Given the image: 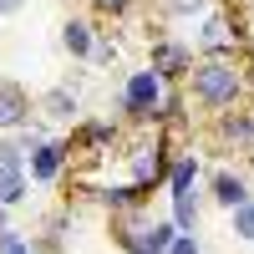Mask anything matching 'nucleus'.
<instances>
[{"label": "nucleus", "mask_w": 254, "mask_h": 254, "mask_svg": "<svg viewBox=\"0 0 254 254\" xmlns=\"http://www.w3.org/2000/svg\"><path fill=\"white\" fill-rule=\"evenodd\" d=\"M188 102H198L203 112H229V107H244L249 97V66L239 56H198L183 76Z\"/></svg>", "instance_id": "obj_1"}, {"label": "nucleus", "mask_w": 254, "mask_h": 254, "mask_svg": "<svg viewBox=\"0 0 254 254\" xmlns=\"http://www.w3.org/2000/svg\"><path fill=\"white\" fill-rule=\"evenodd\" d=\"M163 97H168V81L153 66H137V71H127L122 87H117V117L137 122V127H153L163 117Z\"/></svg>", "instance_id": "obj_2"}, {"label": "nucleus", "mask_w": 254, "mask_h": 254, "mask_svg": "<svg viewBox=\"0 0 254 254\" xmlns=\"http://www.w3.org/2000/svg\"><path fill=\"white\" fill-rule=\"evenodd\" d=\"M239 46H244V31L224 5L198 15V31H193V51L198 56H239Z\"/></svg>", "instance_id": "obj_3"}, {"label": "nucleus", "mask_w": 254, "mask_h": 254, "mask_svg": "<svg viewBox=\"0 0 254 254\" xmlns=\"http://www.w3.org/2000/svg\"><path fill=\"white\" fill-rule=\"evenodd\" d=\"M198 61V51H193V41H178V36H168V31H158V36H147V66H153L168 87H178V81L188 76V66Z\"/></svg>", "instance_id": "obj_4"}, {"label": "nucleus", "mask_w": 254, "mask_h": 254, "mask_svg": "<svg viewBox=\"0 0 254 254\" xmlns=\"http://www.w3.org/2000/svg\"><path fill=\"white\" fill-rule=\"evenodd\" d=\"M168 163H173V153H168V137L137 142L132 153H127V173H132V188H142V193L163 188V178H168Z\"/></svg>", "instance_id": "obj_5"}, {"label": "nucleus", "mask_w": 254, "mask_h": 254, "mask_svg": "<svg viewBox=\"0 0 254 254\" xmlns=\"http://www.w3.org/2000/svg\"><path fill=\"white\" fill-rule=\"evenodd\" d=\"M66 168H71V142L46 137V142L26 147V178H31V183H61Z\"/></svg>", "instance_id": "obj_6"}, {"label": "nucleus", "mask_w": 254, "mask_h": 254, "mask_svg": "<svg viewBox=\"0 0 254 254\" xmlns=\"http://www.w3.org/2000/svg\"><path fill=\"white\" fill-rule=\"evenodd\" d=\"M214 137L234 153H254V112H244V107L214 112Z\"/></svg>", "instance_id": "obj_7"}, {"label": "nucleus", "mask_w": 254, "mask_h": 254, "mask_svg": "<svg viewBox=\"0 0 254 254\" xmlns=\"http://www.w3.org/2000/svg\"><path fill=\"white\" fill-rule=\"evenodd\" d=\"M31 117H36V102H31V92L20 87V81L0 76V132H15V127H26Z\"/></svg>", "instance_id": "obj_8"}, {"label": "nucleus", "mask_w": 254, "mask_h": 254, "mask_svg": "<svg viewBox=\"0 0 254 254\" xmlns=\"http://www.w3.org/2000/svg\"><path fill=\"white\" fill-rule=\"evenodd\" d=\"M208 198H214L219 208H234L249 198V173L244 168H214L208 173Z\"/></svg>", "instance_id": "obj_9"}, {"label": "nucleus", "mask_w": 254, "mask_h": 254, "mask_svg": "<svg viewBox=\"0 0 254 254\" xmlns=\"http://www.w3.org/2000/svg\"><path fill=\"white\" fill-rule=\"evenodd\" d=\"M36 112L46 117V122H76L81 97H76V87H51V92L36 97Z\"/></svg>", "instance_id": "obj_10"}, {"label": "nucleus", "mask_w": 254, "mask_h": 254, "mask_svg": "<svg viewBox=\"0 0 254 254\" xmlns=\"http://www.w3.org/2000/svg\"><path fill=\"white\" fill-rule=\"evenodd\" d=\"M117 142V122H76V137H71V153H107Z\"/></svg>", "instance_id": "obj_11"}, {"label": "nucleus", "mask_w": 254, "mask_h": 254, "mask_svg": "<svg viewBox=\"0 0 254 254\" xmlns=\"http://www.w3.org/2000/svg\"><path fill=\"white\" fill-rule=\"evenodd\" d=\"M198 173H203L198 153H178L173 163H168V178H163L168 198H178V193H188V188H198Z\"/></svg>", "instance_id": "obj_12"}, {"label": "nucleus", "mask_w": 254, "mask_h": 254, "mask_svg": "<svg viewBox=\"0 0 254 254\" xmlns=\"http://www.w3.org/2000/svg\"><path fill=\"white\" fill-rule=\"evenodd\" d=\"M92 41H97V20H92V15H71L66 26H61V46H66L76 61L92 56Z\"/></svg>", "instance_id": "obj_13"}, {"label": "nucleus", "mask_w": 254, "mask_h": 254, "mask_svg": "<svg viewBox=\"0 0 254 254\" xmlns=\"http://www.w3.org/2000/svg\"><path fill=\"white\" fill-rule=\"evenodd\" d=\"M97 203L107 208V214H132V208L147 203V193L132 188V183H122V188H97Z\"/></svg>", "instance_id": "obj_14"}, {"label": "nucleus", "mask_w": 254, "mask_h": 254, "mask_svg": "<svg viewBox=\"0 0 254 254\" xmlns=\"http://www.w3.org/2000/svg\"><path fill=\"white\" fill-rule=\"evenodd\" d=\"M219 0H153V10H158V20H198V15H208Z\"/></svg>", "instance_id": "obj_15"}, {"label": "nucleus", "mask_w": 254, "mask_h": 254, "mask_svg": "<svg viewBox=\"0 0 254 254\" xmlns=\"http://www.w3.org/2000/svg\"><path fill=\"white\" fill-rule=\"evenodd\" d=\"M173 229L178 234H198V188H188V193L173 198Z\"/></svg>", "instance_id": "obj_16"}, {"label": "nucleus", "mask_w": 254, "mask_h": 254, "mask_svg": "<svg viewBox=\"0 0 254 254\" xmlns=\"http://www.w3.org/2000/svg\"><path fill=\"white\" fill-rule=\"evenodd\" d=\"M229 234H234L239 244H254V193L229 208Z\"/></svg>", "instance_id": "obj_17"}, {"label": "nucleus", "mask_w": 254, "mask_h": 254, "mask_svg": "<svg viewBox=\"0 0 254 254\" xmlns=\"http://www.w3.org/2000/svg\"><path fill=\"white\" fill-rule=\"evenodd\" d=\"M87 10H92V20H127L137 10V0H87Z\"/></svg>", "instance_id": "obj_18"}, {"label": "nucleus", "mask_w": 254, "mask_h": 254, "mask_svg": "<svg viewBox=\"0 0 254 254\" xmlns=\"http://www.w3.org/2000/svg\"><path fill=\"white\" fill-rule=\"evenodd\" d=\"M112 56H117V41H112L107 31H97V41H92V56H87V61H92V66H107Z\"/></svg>", "instance_id": "obj_19"}, {"label": "nucleus", "mask_w": 254, "mask_h": 254, "mask_svg": "<svg viewBox=\"0 0 254 254\" xmlns=\"http://www.w3.org/2000/svg\"><path fill=\"white\" fill-rule=\"evenodd\" d=\"M0 254H31V239L26 234H20V229H0Z\"/></svg>", "instance_id": "obj_20"}, {"label": "nucleus", "mask_w": 254, "mask_h": 254, "mask_svg": "<svg viewBox=\"0 0 254 254\" xmlns=\"http://www.w3.org/2000/svg\"><path fill=\"white\" fill-rule=\"evenodd\" d=\"M163 254H203V244H198V234H173V244Z\"/></svg>", "instance_id": "obj_21"}, {"label": "nucleus", "mask_w": 254, "mask_h": 254, "mask_svg": "<svg viewBox=\"0 0 254 254\" xmlns=\"http://www.w3.org/2000/svg\"><path fill=\"white\" fill-rule=\"evenodd\" d=\"M20 10H26V0H0V15H5V20L20 15Z\"/></svg>", "instance_id": "obj_22"}, {"label": "nucleus", "mask_w": 254, "mask_h": 254, "mask_svg": "<svg viewBox=\"0 0 254 254\" xmlns=\"http://www.w3.org/2000/svg\"><path fill=\"white\" fill-rule=\"evenodd\" d=\"M122 254H158V249H142V244H132V249H122Z\"/></svg>", "instance_id": "obj_23"}, {"label": "nucleus", "mask_w": 254, "mask_h": 254, "mask_svg": "<svg viewBox=\"0 0 254 254\" xmlns=\"http://www.w3.org/2000/svg\"><path fill=\"white\" fill-rule=\"evenodd\" d=\"M5 224H10V208H5V203H0V229H5Z\"/></svg>", "instance_id": "obj_24"}, {"label": "nucleus", "mask_w": 254, "mask_h": 254, "mask_svg": "<svg viewBox=\"0 0 254 254\" xmlns=\"http://www.w3.org/2000/svg\"><path fill=\"white\" fill-rule=\"evenodd\" d=\"M249 173H254V153H249Z\"/></svg>", "instance_id": "obj_25"}]
</instances>
